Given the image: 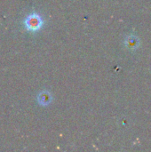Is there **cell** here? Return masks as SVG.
<instances>
[{
	"label": "cell",
	"mask_w": 151,
	"mask_h": 152,
	"mask_svg": "<svg viewBox=\"0 0 151 152\" xmlns=\"http://www.w3.org/2000/svg\"><path fill=\"white\" fill-rule=\"evenodd\" d=\"M44 24V20L42 17L36 12H33L26 17L24 20L25 28L29 31H37L39 30Z\"/></svg>",
	"instance_id": "cell-1"
},
{
	"label": "cell",
	"mask_w": 151,
	"mask_h": 152,
	"mask_svg": "<svg viewBox=\"0 0 151 152\" xmlns=\"http://www.w3.org/2000/svg\"><path fill=\"white\" fill-rule=\"evenodd\" d=\"M139 45H140V41H139L138 37H136L134 36L128 37L125 41V45L128 49H135L139 46Z\"/></svg>",
	"instance_id": "cell-3"
},
{
	"label": "cell",
	"mask_w": 151,
	"mask_h": 152,
	"mask_svg": "<svg viewBox=\"0 0 151 152\" xmlns=\"http://www.w3.org/2000/svg\"><path fill=\"white\" fill-rule=\"evenodd\" d=\"M53 100L52 94L47 91L44 90L37 95V102L41 106H47L51 103Z\"/></svg>",
	"instance_id": "cell-2"
}]
</instances>
